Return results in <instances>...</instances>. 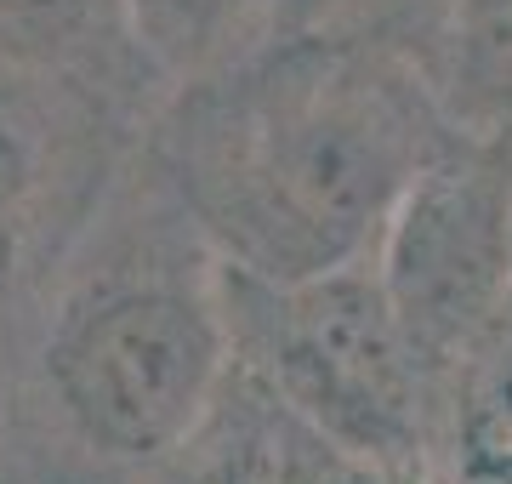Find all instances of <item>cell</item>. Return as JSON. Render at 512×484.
<instances>
[{
  "mask_svg": "<svg viewBox=\"0 0 512 484\" xmlns=\"http://www.w3.org/2000/svg\"><path fill=\"white\" fill-rule=\"evenodd\" d=\"M444 137L450 120L410 52L279 35L177 80L143 149L222 268L313 280L376 257Z\"/></svg>",
  "mask_w": 512,
  "mask_h": 484,
  "instance_id": "1",
  "label": "cell"
},
{
  "mask_svg": "<svg viewBox=\"0 0 512 484\" xmlns=\"http://www.w3.org/2000/svg\"><path fill=\"white\" fill-rule=\"evenodd\" d=\"M234 382L222 262L148 149L126 160L29 314L6 399L35 422L12 484H131L194 439Z\"/></svg>",
  "mask_w": 512,
  "mask_h": 484,
  "instance_id": "2",
  "label": "cell"
},
{
  "mask_svg": "<svg viewBox=\"0 0 512 484\" xmlns=\"http://www.w3.org/2000/svg\"><path fill=\"white\" fill-rule=\"evenodd\" d=\"M234 365L279 405L387 467L427 484L450 450V388L410 342L376 257L313 274L256 280L222 268Z\"/></svg>",
  "mask_w": 512,
  "mask_h": 484,
  "instance_id": "3",
  "label": "cell"
},
{
  "mask_svg": "<svg viewBox=\"0 0 512 484\" xmlns=\"http://www.w3.org/2000/svg\"><path fill=\"white\" fill-rule=\"evenodd\" d=\"M376 274L421 359L456 388L461 359L512 297V137L450 126L393 211Z\"/></svg>",
  "mask_w": 512,
  "mask_h": 484,
  "instance_id": "4",
  "label": "cell"
},
{
  "mask_svg": "<svg viewBox=\"0 0 512 484\" xmlns=\"http://www.w3.org/2000/svg\"><path fill=\"white\" fill-rule=\"evenodd\" d=\"M154 114L109 97L0 75V354L12 365L29 314L69 262Z\"/></svg>",
  "mask_w": 512,
  "mask_h": 484,
  "instance_id": "5",
  "label": "cell"
},
{
  "mask_svg": "<svg viewBox=\"0 0 512 484\" xmlns=\"http://www.w3.org/2000/svg\"><path fill=\"white\" fill-rule=\"evenodd\" d=\"M0 75L74 86L131 114H160L171 92L131 0H0Z\"/></svg>",
  "mask_w": 512,
  "mask_h": 484,
  "instance_id": "6",
  "label": "cell"
},
{
  "mask_svg": "<svg viewBox=\"0 0 512 484\" xmlns=\"http://www.w3.org/2000/svg\"><path fill=\"white\" fill-rule=\"evenodd\" d=\"M427 80L450 126L512 137V0H444Z\"/></svg>",
  "mask_w": 512,
  "mask_h": 484,
  "instance_id": "7",
  "label": "cell"
},
{
  "mask_svg": "<svg viewBox=\"0 0 512 484\" xmlns=\"http://www.w3.org/2000/svg\"><path fill=\"white\" fill-rule=\"evenodd\" d=\"M268 422L274 399L234 365V382L211 410V422L177 456H165L131 484H268Z\"/></svg>",
  "mask_w": 512,
  "mask_h": 484,
  "instance_id": "8",
  "label": "cell"
},
{
  "mask_svg": "<svg viewBox=\"0 0 512 484\" xmlns=\"http://www.w3.org/2000/svg\"><path fill=\"white\" fill-rule=\"evenodd\" d=\"M444 0H245V40L279 35H370L421 63ZM239 40V46H245Z\"/></svg>",
  "mask_w": 512,
  "mask_h": 484,
  "instance_id": "9",
  "label": "cell"
},
{
  "mask_svg": "<svg viewBox=\"0 0 512 484\" xmlns=\"http://www.w3.org/2000/svg\"><path fill=\"white\" fill-rule=\"evenodd\" d=\"M131 18L171 86L211 69L245 40V0H131Z\"/></svg>",
  "mask_w": 512,
  "mask_h": 484,
  "instance_id": "10",
  "label": "cell"
},
{
  "mask_svg": "<svg viewBox=\"0 0 512 484\" xmlns=\"http://www.w3.org/2000/svg\"><path fill=\"white\" fill-rule=\"evenodd\" d=\"M268 484H399V479L387 467H376L370 456L348 450L342 439L319 433L313 422L291 416L274 399V422H268Z\"/></svg>",
  "mask_w": 512,
  "mask_h": 484,
  "instance_id": "11",
  "label": "cell"
},
{
  "mask_svg": "<svg viewBox=\"0 0 512 484\" xmlns=\"http://www.w3.org/2000/svg\"><path fill=\"white\" fill-rule=\"evenodd\" d=\"M0 405H6V354H0Z\"/></svg>",
  "mask_w": 512,
  "mask_h": 484,
  "instance_id": "12",
  "label": "cell"
},
{
  "mask_svg": "<svg viewBox=\"0 0 512 484\" xmlns=\"http://www.w3.org/2000/svg\"><path fill=\"white\" fill-rule=\"evenodd\" d=\"M0 484H12V473H6V462H0Z\"/></svg>",
  "mask_w": 512,
  "mask_h": 484,
  "instance_id": "13",
  "label": "cell"
}]
</instances>
